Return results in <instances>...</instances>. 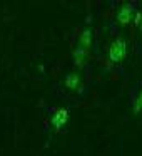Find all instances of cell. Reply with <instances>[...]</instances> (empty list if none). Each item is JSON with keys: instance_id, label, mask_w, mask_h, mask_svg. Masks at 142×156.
<instances>
[{"instance_id": "cell-3", "label": "cell", "mask_w": 142, "mask_h": 156, "mask_svg": "<svg viewBox=\"0 0 142 156\" xmlns=\"http://www.w3.org/2000/svg\"><path fill=\"white\" fill-rule=\"evenodd\" d=\"M67 121H69V111L67 109H57L55 114L52 116V119H50L52 126H54L57 131H60V129L67 124Z\"/></svg>"}, {"instance_id": "cell-6", "label": "cell", "mask_w": 142, "mask_h": 156, "mask_svg": "<svg viewBox=\"0 0 142 156\" xmlns=\"http://www.w3.org/2000/svg\"><path fill=\"white\" fill-rule=\"evenodd\" d=\"M79 45H82V47H85V49H90V45H92V30L90 29H85V30L80 34Z\"/></svg>"}, {"instance_id": "cell-7", "label": "cell", "mask_w": 142, "mask_h": 156, "mask_svg": "<svg viewBox=\"0 0 142 156\" xmlns=\"http://www.w3.org/2000/svg\"><path fill=\"white\" fill-rule=\"evenodd\" d=\"M140 111H142V92L137 96V99H135V102H134V112L139 114Z\"/></svg>"}, {"instance_id": "cell-1", "label": "cell", "mask_w": 142, "mask_h": 156, "mask_svg": "<svg viewBox=\"0 0 142 156\" xmlns=\"http://www.w3.org/2000/svg\"><path fill=\"white\" fill-rule=\"evenodd\" d=\"M125 54H127V42L122 37L115 39V41L112 42L110 49H109V59H110V62L119 64V62L125 57Z\"/></svg>"}, {"instance_id": "cell-5", "label": "cell", "mask_w": 142, "mask_h": 156, "mask_svg": "<svg viewBox=\"0 0 142 156\" xmlns=\"http://www.w3.org/2000/svg\"><path fill=\"white\" fill-rule=\"evenodd\" d=\"M79 86H80V76L75 74V72H70V74L65 77V87L70 89V91H75Z\"/></svg>"}, {"instance_id": "cell-4", "label": "cell", "mask_w": 142, "mask_h": 156, "mask_svg": "<svg viewBox=\"0 0 142 156\" xmlns=\"http://www.w3.org/2000/svg\"><path fill=\"white\" fill-rule=\"evenodd\" d=\"M89 49L82 47V45H77L74 49V61H75V66L77 67H84L85 64V59H87V54H89Z\"/></svg>"}, {"instance_id": "cell-2", "label": "cell", "mask_w": 142, "mask_h": 156, "mask_svg": "<svg viewBox=\"0 0 142 156\" xmlns=\"http://www.w3.org/2000/svg\"><path fill=\"white\" fill-rule=\"evenodd\" d=\"M132 15H134V5L132 4H124L120 7V10L117 12V22L120 25H127V24H130Z\"/></svg>"}]
</instances>
